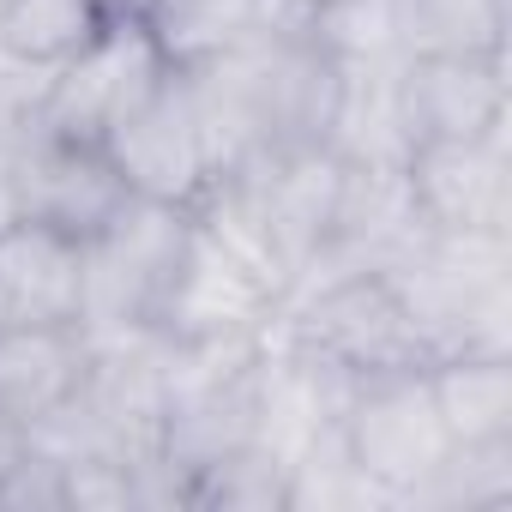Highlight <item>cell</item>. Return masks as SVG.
I'll list each match as a JSON object with an SVG mask.
<instances>
[{"instance_id": "cell-4", "label": "cell", "mask_w": 512, "mask_h": 512, "mask_svg": "<svg viewBox=\"0 0 512 512\" xmlns=\"http://www.w3.org/2000/svg\"><path fill=\"white\" fill-rule=\"evenodd\" d=\"M169 73H175V61L163 55L151 19L139 7H115L109 25L61 73H49V91H43L37 121L55 127V133H73V139H97L103 145Z\"/></svg>"}, {"instance_id": "cell-12", "label": "cell", "mask_w": 512, "mask_h": 512, "mask_svg": "<svg viewBox=\"0 0 512 512\" xmlns=\"http://www.w3.org/2000/svg\"><path fill=\"white\" fill-rule=\"evenodd\" d=\"M85 314V241L49 223H0V326H73Z\"/></svg>"}, {"instance_id": "cell-24", "label": "cell", "mask_w": 512, "mask_h": 512, "mask_svg": "<svg viewBox=\"0 0 512 512\" xmlns=\"http://www.w3.org/2000/svg\"><path fill=\"white\" fill-rule=\"evenodd\" d=\"M145 7H151V0H145Z\"/></svg>"}, {"instance_id": "cell-14", "label": "cell", "mask_w": 512, "mask_h": 512, "mask_svg": "<svg viewBox=\"0 0 512 512\" xmlns=\"http://www.w3.org/2000/svg\"><path fill=\"white\" fill-rule=\"evenodd\" d=\"M91 374V332L73 326H0V416L31 428L61 410Z\"/></svg>"}, {"instance_id": "cell-21", "label": "cell", "mask_w": 512, "mask_h": 512, "mask_svg": "<svg viewBox=\"0 0 512 512\" xmlns=\"http://www.w3.org/2000/svg\"><path fill=\"white\" fill-rule=\"evenodd\" d=\"M290 464L272 446H241L187 482V512H284Z\"/></svg>"}, {"instance_id": "cell-1", "label": "cell", "mask_w": 512, "mask_h": 512, "mask_svg": "<svg viewBox=\"0 0 512 512\" xmlns=\"http://www.w3.org/2000/svg\"><path fill=\"white\" fill-rule=\"evenodd\" d=\"M386 284L428 362L512 356V235L422 229L386 266Z\"/></svg>"}, {"instance_id": "cell-20", "label": "cell", "mask_w": 512, "mask_h": 512, "mask_svg": "<svg viewBox=\"0 0 512 512\" xmlns=\"http://www.w3.org/2000/svg\"><path fill=\"white\" fill-rule=\"evenodd\" d=\"M404 512H512V440L452 446L434 476L404 500Z\"/></svg>"}, {"instance_id": "cell-18", "label": "cell", "mask_w": 512, "mask_h": 512, "mask_svg": "<svg viewBox=\"0 0 512 512\" xmlns=\"http://www.w3.org/2000/svg\"><path fill=\"white\" fill-rule=\"evenodd\" d=\"M109 0H0V55L61 73L103 25H109Z\"/></svg>"}, {"instance_id": "cell-13", "label": "cell", "mask_w": 512, "mask_h": 512, "mask_svg": "<svg viewBox=\"0 0 512 512\" xmlns=\"http://www.w3.org/2000/svg\"><path fill=\"white\" fill-rule=\"evenodd\" d=\"M175 67H205L284 31H308V0H151L145 7Z\"/></svg>"}, {"instance_id": "cell-7", "label": "cell", "mask_w": 512, "mask_h": 512, "mask_svg": "<svg viewBox=\"0 0 512 512\" xmlns=\"http://www.w3.org/2000/svg\"><path fill=\"white\" fill-rule=\"evenodd\" d=\"M103 151L115 157L127 193H139V199L193 211L217 187V157H211V139H205L199 103H193V85L181 67L103 139Z\"/></svg>"}, {"instance_id": "cell-3", "label": "cell", "mask_w": 512, "mask_h": 512, "mask_svg": "<svg viewBox=\"0 0 512 512\" xmlns=\"http://www.w3.org/2000/svg\"><path fill=\"white\" fill-rule=\"evenodd\" d=\"M278 332L320 356L326 368L350 374L356 386L362 380H380V374H404V368H428L386 272H350V278H332V284H314L302 296H284L278 302Z\"/></svg>"}, {"instance_id": "cell-6", "label": "cell", "mask_w": 512, "mask_h": 512, "mask_svg": "<svg viewBox=\"0 0 512 512\" xmlns=\"http://www.w3.org/2000/svg\"><path fill=\"white\" fill-rule=\"evenodd\" d=\"M7 157H13V211L73 241H91L133 199L115 157L97 139H73L43 121H25L7 133Z\"/></svg>"}, {"instance_id": "cell-9", "label": "cell", "mask_w": 512, "mask_h": 512, "mask_svg": "<svg viewBox=\"0 0 512 512\" xmlns=\"http://www.w3.org/2000/svg\"><path fill=\"white\" fill-rule=\"evenodd\" d=\"M398 103H404L410 151L434 145V139L512 133V61H506V49L398 61Z\"/></svg>"}, {"instance_id": "cell-8", "label": "cell", "mask_w": 512, "mask_h": 512, "mask_svg": "<svg viewBox=\"0 0 512 512\" xmlns=\"http://www.w3.org/2000/svg\"><path fill=\"white\" fill-rule=\"evenodd\" d=\"M422 229L434 235H512V133L434 139L404 157Z\"/></svg>"}, {"instance_id": "cell-11", "label": "cell", "mask_w": 512, "mask_h": 512, "mask_svg": "<svg viewBox=\"0 0 512 512\" xmlns=\"http://www.w3.org/2000/svg\"><path fill=\"white\" fill-rule=\"evenodd\" d=\"M278 290L241 266L223 241H211L193 217V241H187V260L163 296L157 332L163 338H247V332H272L278 326Z\"/></svg>"}, {"instance_id": "cell-5", "label": "cell", "mask_w": 512, "mask_h": 512, "mask_svg": "<svg viewBox=\"0 0 512 512\" xmlns=\"http://www.w3.org/2000/svg\"><path fill=\"white\" fill-rule=\"evenodd\" d=\"M344 446H350L356 470L386 494V506L404 512V500L452 452V434H446L434 392H428V368L362 380L350 410H344Z\"/></svg>"}, {"instance_id": "cell-10", "label": "cell", "mask_w": 512, "mask_h": 512, "mask_svg": "<svg viewBox=\"0 0 512 512\" xmlns=\"http://www.w3.org/2000/svg\"><path fill=\"white\" fill-rule=\"evenodd\" d=\"M223 181H235V187L253 199V211H260V223H266V241H272V253H278L284 278H296L314 253L326 247V235H332L344 157L326 151V145H308V151L260 157V163H247V169H235V175H223ZM284 290H290V284H284Z\"/></svg>"}, {"instance_id": "cell-22", "label": "cell", "mask_w": 512, "mask_h": 512, "mask_svg": "<svg viewBox=\"0 0 512 512\" xmlns=\"http://www.w3.org/2000/svg\"><path fill=\"white\" fill-rule=\"evenodd\" d=\"M308 37L338 67H386L398 55L392 0H308Z\"/></svg>"}, {"instance_id": "cell-17", "label": "cell", "mask_w": 512, "mask_h": 512, "mask_svg": "<svg viewBox=\"0 0 512 512\" xmlns=\"http://www.w3.org/2000/svg\"><path fill=\"white\" fill-rule=\"evenodd\" d=\"M398 55H494L512 43V0H392Z\"/></svg>"}, {"instance_id": "cell-16", "label": "cell", "mask_w": 512, "mask_h": 512, "mask_svg": "<svg viewBox=\"0 0 512 512\" xmlns=\"http://www.w3.org/2000/svg\"><path fill=\"white\" fill-rule=\"evenodd\" d=\"M326 151H338L344 163H404L410 157V127H404V103H398V61L344 67Z\"/></svg>"}, {"instance_id": "cell-19", "label": "cell", "mask_w": 512, "mask_h": 512, "mask_svg": "<svg viewBox=\"0 0 512 512\" xmlns=\"http://www.w3.org/2000/svg\"><path fill=\"white\" fill-rule=\"evenodd\" d=\"M284 512H392V506H386V494L356 470V458H350V446H344V428H326V434H314V440L290 458Z\"/></svg>"}, {"instance_id": "cell-2", "label": "cell", "mask_w": 512, "mask_h": 512, "mask_svg": "<svg viewBox=\"0 0 512 512\" xmlns=\"http://www.w3.org/2000/svg\"><path fill=\"white\" fill-rule=\"evenodd\" d=\"M193 211L163 199H127L91 241H85V314L79 326L91 338L109 332H157L163 296L187 260Z\"/></svg>"}, {"instance_id": "cell-23", "label": "cell", "mask_w": 512, "mask_h": 512, "mask_svg": "<svg viewBox=\"0 0 512 512\" xmlns=\"http://www.w3.org/2000/svg\"><path fill=\"white\" fill-rule=\"evenodd\" d=\"M0 512H61V464L43 458L31 440L0 476Z\"/></svg>"}, {"instance_id": "cell-15", "label": "cell", "mask_w": 512, "mask_h": 512, "mask_svg": "<svg viewBox=\"0 0 512 512\" xmlns=\"http://www.w3.org/2000/svg\"><path fill=\"white\" fill-rule=\"evenodd\" d=\"M428 392L452 446L512 440V356H440L428 362Z\"/></svg>"}]
</instances>
